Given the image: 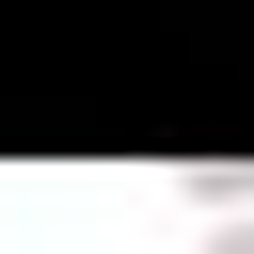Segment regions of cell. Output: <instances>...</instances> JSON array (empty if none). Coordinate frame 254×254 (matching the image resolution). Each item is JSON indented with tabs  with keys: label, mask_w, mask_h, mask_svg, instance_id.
<instances>
[{
	"label": "cell",
	"mask_w": 254,
	"mask_h": 254,
	"mask_svg": "<svg viewBox=\"0 0 254 254\" xmlns=\"http://www.w3.org/2000/svg\"><path fill=\"white\" fill-rule=\"evenodd\" d=\"M222 254H254V222H238V238H222Z\"/></svg>",
	"instance_id": "obj_1"
}]
</instances>
